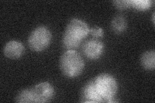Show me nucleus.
I'll return each mask as SVG.
<instances>
[{
  "instance_id": "f257e3e1",
  "label": "nucleus",
  "mask_w": 155,
  "mask_h": 103,
  "mask_svg": "<svg viewBox=\"0 0 155 103\" xmlns=\"http://www.w3.org/2000/svg\"><path fill=\"white\" fill-rule=\"evenodd\" d=\"M60 69L65 77L74 78L83 72L85 67L84 59L74 50H67L60 59Z\"/></svg>"
},
{
  "instance_id": "ddd939ff",
  "label": "nucleus",
  "mask_w": 155,
  "mask_h": 103,
  "mask_svg": "<svg viewBox=\"0 0 155 103\" xmlns=\"http://www.w3.org/2000/svg\"><path fill=\"white\" fill-rule=\"evenodd\" d=\"M113 3L114 6L119 10H124L131 7V3L129 0H122V1L116 0V1H113Z\"/></svg>"
},
{
  "instance_id": "423d86ee",
  "label": "nucleus",
  "mask_w": 155,
  "mask_h": 103,
  "mask_svg": "<svg viewBox=\"0 0 155 103\" xmlns=\"http://www.w3.org/2000/svg\"><path fill=\"white\" fill-rule=\"evenodd\" d=\"M81 102H103L104 99L100 95L94 85V80L90 81L85 85L81 92Z\"/></svg>"
},
{
  "instance_id": "4468645a",
  "label": "nucleus",
  "mask_w": 155,
  "mask_h": 103,
  "mask_svg": "<svg viewBox=\"0 0 155 103\" xmlns=\"http://www.w3.org/2000/svg\"><path fill=\"white\" fill-rule=\"evenodd\" d=\"M89 33L94 37H102L104 36L103 29L99 27H94L90 28Z\"/></svg>"
},
{
  "instance_id": "f03ea898",
  "label": "nucleus",
  "mask_w": 155,
  "mask_h": 103,
  "mask_svg": "<svg viewBox=\"0 0 155 103\" xmlns=\"http://www.w3.org/2000/svg\"><path fill=\"white\" fill-rule=\"evenodd\" d=\"M94 82L97 90L103 98L104 102H118L114 98L118 91V84L113 76L106 73H101L95 78Z\"/></svg>"
},
{
  "instance_id": "0eeeda50",
  "label": "nucleus",
  "mask_w": 155,
  "mask_h": 103,
  "mask_svg": "<svg viewBox=\"0 0 155 103\" xmlns=\"http://www.w3.org/2000/svg\"><path fill=\"white\" fill-rule=\"evenodd\" d=\"M104 45L102 42L97 40L87 41L82 47L84 55L90 60H97L104 52Z\"/></svg>"
},
{
  "instance_id": "7ed1b4c3",
  "label": "nucleus",
  "mask_w": 155,
  "mask_h": 103,
  "mask_svg": "<svg viewBox=\"0 0 155 103\" xmlns=\"http://www.w3.org/2000/svg\"><path fill=\"white\" fill-rule=\"evenodd\" d=\"M52 34L49 29L40 26L32 31L28 38V45L32 51L41 52L50 45Z\"/></svg>"
},
{
  "instance_id": "f8f14e48",
  "label": "nucleus",
  "mask_w": 155,
  "mask_h": 103,
  "mask_svg": "<svg viewBox=\"0 0 155 103\" xmlns=\"http://www.w3.org/2000/svg\"><path fill=\"white\" fill-rule=\"evenodd\" d=\"M15 101L16 102L21 103L33 102L30 88L23 90L19 92L15 97Z\"/></svg>"
},
{
  "instance_id": "39448f33",
  "label": "nucleus",
  "mask_w": 155,
  "mask_h": 103,
  "mask_svg": "<svg viewBox=\"0 0 155 103\" xmlns=\"http://www.w3.org/2000/svg\"><path fill=\"white\" fill-rule=\"evenodd\" d=\"M33 102H47L54 96V89L48 82H42L30 88Z\"/></svg>"
},
{
  "instance_id": "2eb2a0df",
  "label": "nucleus",
  "mask_w": 155,
  "mask_h": 103,
  "mask_svg": "<svg viewBox=\"0 0 155 103\" xmlns=\"http://www.w3.org/2000/svg\"><path fill=\"white\" fill-rule=\"evenodd\" d=\"M153 24H154V13H153Z\"/></svg>"
},
{
  "instance_id": "9b49d317",
  "label": "nucleus",
  "mask_w": 155,
  "mask_h": 103,
  "mask_svg": "<svg viewBox=\"0 0 155 103\" xmlns=\"http://www.w3.org/2000/svg\"><path fill=\"white\" fill-rule=\"evenodd\" d=\"M131 7L140 11H144L148 10L153 5L151 0H133L130 1Z\"/></svg>"
},
{
  "instance_id": "20e7f679",
  "label": "nucleus",
  "mask_w": 155,
  "mask_h": 103,
  "mask_svg": "<svg viewBox=\"0 0 155 103\" xmlns=\"http://www.w3.org/2000/svg\"><path fill=\"white\" fill-rule=\"evenodd\" d=\"M90 28L85 22L78 19H72L68 23L64 35L73 40L81 42L89 34Z\"/></svg>"
},
{
  "instance_id": "6e6552de",
  "label": "nucleus",
  "mask_w": 155,
  "mask_h": 103,
  "mask_svg": "<svg viewBox=\"0 0 155 103\" xmlns=\"http://www.w3.org/2000/svg\"><path fill=\"white\" fill-rule=\"evenodd\" d=\"M25 52V47L23 44L16 40L8 41L3 48L4 56L11 60H17L23 56Z\"/></svg>"
},
{
  "instance_id": "1a4fd4ad",
  "label": "nucleus",
  "mask_w": 155,
  "mask_h": 103,
  "mask_svg": "<svg viewBox=\"0 0 155 103\" xmlns=\"http://www.w3.org/2000/svg\"><path fill=\"white\" fill-rule=\"evenodd\" d=\"M141 65L147 70H154L155 68V52L154 50L145 52L140 59Z\"/></svg>"
},
{
  "instance_id": "9d476101",
  "label": "nucleus",
  "mask_w": 155,
  "mask_h": 103,
  "mask_svg": "<svg viewBox=\"0 0 155 103\" xmlns=\"http://www.w3.org/2000/svg\"><path fill=\"white\" fill-rule=\"evenodd\" d=\"M127 27V20L123 16H116L111 21V28L116 34H121L125 32Z\"/></svg>"
}]
</instances>
